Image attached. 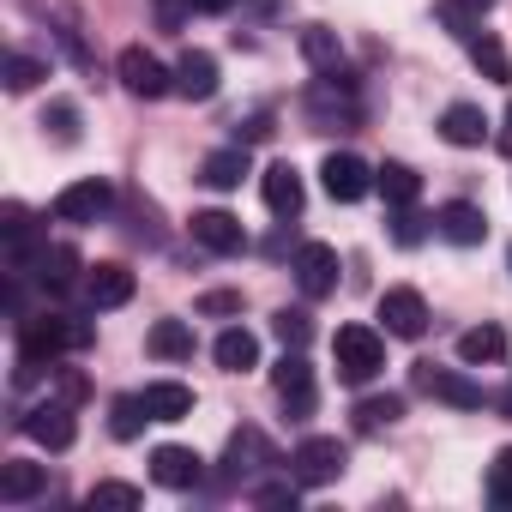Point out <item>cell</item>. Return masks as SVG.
I'll return each instance as SVG.
<instances>
[{"label": "cell", "instance_id": "cell-1", "mask_svg": "<svg viewBox=\"0 0 512 512\" xmlns=\"http://www.w3.org/2000/svg\"><path fill=\"white\" fill-rule=\"evenodd\" d=\"M91 326L73 314H31L19 320V380H37L43 368H55L67 350H85Z\"/></svg>", "mask_w": 512, "mask_h": 512}, {"label": "cell", "instance_id": "cell-2", "mask_svg": "<svg viewBox=\"0 0 512 512\" xmlns=\"http://www.w3.org/2000/svg\"><path fill=\"white\" fill-rule=\"evenodd\" d=\"M332 362H338V380H344V386H368V380L386 368V338H380L374 326H338Z\"/></svg>", "mask_w": 512, "mask_h": 512}, {"label": "cell", "instance_id": "cell-3", "mask_svg": "<svg viewBox=\"0 0 512 512\" xmlns=\"http://www.w3.org/2000/svg\"><path fill=\"white\" fill-rule=\"evenodd\" d=\"M344 464H350V446H344L338 434H308V440L290 452V476H296L302 488H326V482H338Z\"/></svg>", "mask_w": 512, "mask_h": 512}, {"label": "cell", "instance_id": "cell-4", "mask_svg": "<svg viewBox=\"0 0 512 512\" xmlns=\"http://www.w3.org/2000/svg\"><path fill=\"white\" fill-rule=\"evenodd\" d=\"M308 115L320 127H356L362 121V103H356V85L344 73H320L314 91H308Z\"/></svg>", "mask_w": 512, "mask_h": 512}, {"label": "cell", "instance_id": "cell-5", "mask_svg": "<svg viewBox=\"0 0 512 512\" xmlns=\"http://www.w3.org/2000/svg\"><path fill=\"white\" fill-rule=\"evenodd\" d=\"M272 386H278V398H284L290 422H308V416H314L320 386H314V368H308V356H302V350H284V362L272 368Z\"/></svg>", "mask_w": 512, "mask_h": 512}, {"label": "cell", "instance_id": "cell-6", "mask_svg": "<svg viewBox=\"0 0 512 512\" xmlns=\"http://www.w3.org/2000/svg\"><path fill=\"white\" fill-rule=\"evenodd\" d=\"M410 386L428 392V398H440V404H452V410H482V386H476L470 374H458V368L416 362V368H410Z\"/></svg>", "mask_w": 512, "mask_h": 512}, {"label": "cell", "instance_id": "cell-7", "mask_svg": "<svg viewBox=\"0 0 512 512\" xmlns=\"http://www.w3.org/2000/svg\"><path fill=\"white\" fill-rule=\"evenodd\" d=\"M19 428H25L37 446L67 452V446H73V434H79V422H73V398H43V404H31V410L19 416Z\"/></svg>", "mask_w": 512, "mask_h": 512}, {"label": "cell", "instance_id": "cell-8", "mask_svg": "<svg viewBox=\"0 0 512 512\" xmlns=\"http://www.w3.org/2000/svg\"><path fill=\"white\" fill-rule=\"evenodd\" d=\"M115 73H121V85H127L133 97H145V103H157V97L175 91V67H163L151 49H121Z\"/></svg>", "mask_w": 512, "mask_h": 512}, {"label": "cell", "instance_id": "cell-9", "mask_svg": "<svg viewBox=\"0 0 512 512\" xmlns=\"http://www.w3.org/2000/svg\"><path fill=\"white\" fill-rule=\"evenodd\" d=\"M266 464H272L266 434H260V428H235V434H229V446H223V470H217V482H223V488H235V482H247V476H260Z\"/></svg>", "mask_w": 512, "mask_h": 512}, {"label": "cell", "instance_id": "cell-10", "mask_svg": "<svg viewBox=\"0 0 512 512\" xmlns=\"http://www.w3.org/2000/svg\"><path fill=\"white\" fill-rule=\"evenodd\" d=\"M109 205H115V187L103 175H85V181L55 193V217L61 223H97V217H109Z\"/></svg>", "mask_w": 512, "mask_h": 512}, {"label": "cell", "instance_id": "cell-11", "mask_svg": "<svg viewBox=\"0 0 512 512\" xmlns=\"http://www.w3.org/2000/svg\"><path fill=\"white\" fill-rule=\"evenodd\" d=\"M296 284H302L308 302H326V296L338 290V247L302 241V247H296Z\"/></svg>", "mask_w": 512, "mask_h": 512}, {"label": "cell", "instance_id": "cell-12", "mask_svg": "<svg viewBox=\"0 0 512 512\" xmlns=\"http://www.w3.org/2000/svg\"><path fill=\"white\" fill-rule=\"evenodd\" d=\"M320 181H326V193H332L338 205H356V199L374 193V169H368L356 151H332V157L320 163Z\"/></svg>", "mask_w": 512, "mask_h": 512}, {"label": "cell", "instance_id": "cell-13", "mask_svg": "<svg viewBox=\"0 0 512 512\" xmlns=\"http://www.w3.org/2000/svg\"><path fill=\"white\" fill-rule=\"evenodd\" d=\"M434 235L452 241V247H482L488 241V211L470 205V199H452V205L434 211Z\"/></svg>", "mask_w": 512, "mask_h": 512}, {"label": "cell", "instance_id": "cell-14", "mask_svg": "<svg viewBox=\"0 0 512 512\" xmlns=\"http://www.w3.org/2000/svg\"><path fill=\"white\" fill-rule=\"evenodd\" d=\"M380 326H386V338H404V344H410V338L428 332V302H422L416 290L398 284V290L380 296Z\"/></svg>", "mask_w": 512, "mask_h": 512}, {"label": "cell", "instance_id": "cell-15", "mask_svg": "<svg viewBox=\"0 0 512 512\" xmlns=\"http://www.w3.org/2000/svg\"><path fill=\"white\" fill-rule=\"evenodd\" d=\"M151 482L187 494V488L205 482V458H199L193 446H157V452H151Z\"/></svg>", "mask_w": 512, "mask_h": 512}, {"label": "cell", "instance_id": "cell-16", "mask_svg": "<svg viewBox=\"0 0 512 512\" xmlns=\"http://www.w3.org/2000/svg\"><path fill=\"white\" fill-rule=\"evenodd\" d=\"M260 193H266V211H272V217H284V223H296V217H302V205H308V187H302L296 163H272V169H266V181H260Z\"/></svg>", "mask_w": 512, "mask_h": 512}, {"label": "cell", "instance_id": "cell-17", "mask_svg": "<svg viewBox=\"0 0 512 512\" xmlns=\"http://www.w3.org/2000/svg\"><path fill=\"white\" fill-rule=\"evenodd\" d=\"M175 97H187V103H211V97H217V55L187 49V55L175 61Z\"/></svg>", "mask_w": 512, "mask_h": 512}, {"label": "cell", "instance_id": "cell-18", "mask_svg": "<svg viewBox=\"0 0 512 512\" xmlns=\"http://www.w3.org/2000/svg\"><path fill=\"white\" fill-rule=\"evenodd\" d=\"M193 241L205 247V253H241L247 247V229H241V217H229V211H193Z\"/></svg>", "mask_w": 512, "mask_h": 512}, {"label": "cell", "instance_id": "cell-19", "mask_svg": "<svg viewBox=\"0 0 512 512\" xmlns=\"http://www.w3.org/2000/svg\"><path fill=\"white\" fill-rule=\"evenodd\" d=\"M85 302H91V308H121V302H133V272L115 266V260L85 266Z\"/></svg>", "mask_w": 512, "mask_h": 512}, {"label": "cell", "instance_id": "cell-20", "mask_svg": "<svg viewBox=\"0 0 512 512\" xmlns=\"http://www.w3.org/2000/svg\"><path fill=\"white\" fill-rule=\"evenodd\" d=\"M49 488V470L43 464H25V458H7L0 464V500L7 506H25V500H37Z\"/></svg>", "mask_w": 512, "mask_h": 512}, {"label": "cell", "instance_id": "cell-21", "mask_svg": "<svg viewBox=\"0 0 512 512\" xmlns=\"http://www.w3.org/2000/svg\"><path fill=\"white\" fill-rule=\"evenodd\" d=\"M440 139H446V145H458V151H470V145H482V139H488V115H482L476 103H452V109L440 115Z\"/></svg>", "mask_w": 512, "mask_h": 512}, {"label": "cell", "instance_id": "cell-22", "mask_svg": "<svg viewBox=\"0 0 512 512\" xmlns=\"http://www.w3.org/2000/svg\"><path fill=\"white\" fill-rule=\"evenodd\" d=\"M139 398H145L151 422H181V416H193V386H181V380H151Z\"/></svg>", "mask_w": 512, "mask_h": 512}, {"label": "cell", "instance_id": "cell-23", "mask_svg": "<svg viewBox=\"0 0 512 512\" xmlns=\"http://www.w3.org/2000/svg\"><path fill=\"white\" fill-rule=\"evenodd\" d=\"M211 356H217L223 374H247V368H260V338H253L247 326H229V332L211 344Z\"/></svg>", "mask_w": 512, "mask_h": 512}, {"label": "cell", "instance_id": "cell-24", "mask_svg": "<svg viewBox=\"0 0 512 512\" xmlns=\"http://www.w3.org/2000/svg\"><path fill=\"white\" fill-rule=\"evenodd\" d=\"M79 272H85V266H79V253H73V247H43L37 278H43V290H49V296H67L73 284H85Z\"/></svg>", "mask_w": 512, "mask_h": 512}, {"label": "cell", "instance_id": "cell-25", "mask_svg": "<svg viewBox=\"0 0 512 512\" xmlns=\"http://www.w3.org/2000/svg\"><path fill=\"white\" fill-rule=\"evenodd\" d=\"M241 175H247V145H223V151H211V157L199 163V181L217 187V193L241 187Z\"/></svg>", "mask_w": 512, "mask_h": 512}, {"label": "cell", "instance_id": "cell-26", "mask_svg": "<svg viewBox=\"0 0 512 512\" xmlns=\"http://www.w3.org/2000/svg\"><path fill=\"white\" fill-rule=\"evenodd\" d=\"M145 350H151L157 362H187V356H193V326H187V320H157V326L145 332Z\"/></svg>", "mask_w": 512, "mask_h": 512}, {"label": "cell", "instance_id": "cell-27", "mask_svg": "<svg viewBox=\"0 0 512 512\" xmlns=\"http://www.w3.org/2000/svg\"><path fill=\"white\" fill-rule=\"evenodd\" d=\"M302 55H308L314 73H338V67H344V43H338V31H326V25H302Z\"/></svg>", "mask_w": 512, "mask_h": 512}, {"label": "cell", "instance_id": "cell-28", "mask_svg": "<svg viewBox=\"0 0 512 512\" xmlns=\"http://www.w3.org/2000/svg\"><path fill=\"white\" fill-rule=\"evenodd\" d=\"M470 61H476V73L488 79V85H512V61H506V49H500V37H488V31H476L470 43Z\"/></svg>", "mask_w": 512, "mask_h": 512}, {"label": "cell", "instance_id": "cell-29", "mask_svg": "<svg viewBox=\"0 0 512 512\" xmlns=\"http://www.w3.org/2000/svg\"><path fill=\"white\" fill-rule=\"evenodd\" d=\"M374 187L386 193V205H416L422 199V175L410 163H380L374 169Z\"/></svg>", "mask_w": 512, "mask_h": 512}, {"label": "cell", "instance_id": "cell-30", "mask_svg": "<svg viewBox=\"0 0 512 512\" xmlns=\"http://www.w3.org/2000/svg\"><path fill=\"white\" fill-rule=\"evenodd\" d=\"M506 356V332L500 326H470L464 338H458V362H470V368H488V362H500Z\"/></svg>", "mask_w": 512, "mask_h": 512}, {"label": "cell", "instance_id": "cell-31", "mask_svg": "<svg viewBox=\"0 0 512 512\" xmlns=\"http://www.w3.org/2000/svg\"><path fill=\"white\" fill-rule=\"evenodd\" d=\"M398 416H404V398H398V392L362 398V404H356V434H380V428H392Z\"/></svg>", "mask_w": 512, "mask_h": 512}, {"label": "cell", "instance_id": "cell-32", "mask_svg": "<svg viewBox=\"0 0 512 512\" xmlns=\"http://www.w3.org/2000/svg\"><path fill=\"white\" fill-rule=\"evenodd\" d=\"M145 422H151L145 398H115V410H109V434H115V440H139Z\"/></svg>", "mask_w": 512, "mask_h": 512}, {"label": "cell", "instance_id": "cell-33", "mask_svg": "<svg viewBox=\"0 0 512 512\" xmlns=\"http://www.w3.org/2000/svg\"><path fill=\"white\" fill-rule=\"evenodd\" d=\"M272 332L284 338V350H308L314 320H308V308H278V314H272Z\"/></svg>", "mask_w": 512, "mask_h": 512}, {"label": "cell", "instance_id": "cell-34", "mask_svg": "<svg viewBox=\"0 0 512 512\" xmlns=\"http://www.w3.org/2000/svg\"><path fill=\"white\" fill-rule=\"evenodd\" d=\"M85 506L97 512V506H115V512H133V506H145V494L133 488V482H97L91 494H85Z\"/></svg>", "mask_w": 512, "mask_h": 512}, {"label": "cell", "instance_id": "cell-35", "mask_svg": "<svg viewBox=\"0 0 512 512\" xmlns=\"http://www.w3.org/2000/svg\"><path fill=\"white\" fill-rule=\"evenodd\" d=\"M0 79H7V91H31V85L49 79V67L31 61V55H7V61H0Z\"/></svg>", "mask_w": 512, "mask_h": 512}, {"label": "cell", "instance_id": "cell-36", "mask_svg": "<svg viewBox=\"0 0 512 512\" xmlns=\"http://www.w3.org/2000/svg\"><path fill=\"white\" fill-rule=\"evenodd\" d=\"M428 223H434V217H422L416 205H392V241H398V247H416V241L428 235Z\"/></svg>", "mask_w": 512, "mask_h": 512}, {"label": "cell", "instance_id": "cell-37", "mask_svg": "<svg viewBox=\"0 0 512 512\" xmlns=\"http://www.w3.org/2000/svg\"><path fill=\"white\" fill-rule=\"evenodd\" d=\"M488 500L494 506H512V446H500L494 464H488Z\"/></svg>", "mask_w": 512, "mask_h": 512}, {"label": "cell", "instance_id": "cell-38", "mask_svg": "<svg viewBox=\"0 0 512 512\" xmlns=\"http://www.w3.org/2000/svg\"><path fill=\"white\" fill-rule=\"evenodd\" d=\"M43 127H49V133H55L61 145H79V109H73V103H49Z\"/></svg>", "mask_w": 512, "mask_h": 512}, {"label": "cell", "instance_id": "cell-39", "mask_svg": "<svg viewBox=\"0 0 512 512\" xmlns=\"http://www.w3.org/2000/svg\"><path fill=\"white\" fill-rule=\"evenodd\" d=\"M296 500H302V482L290 476V482H260L253 488V506H290L296 512Z\"/></svg>", "mask_w": 512, "mask_h": 512}, {"label": "cell", "instance_id": "cell-40", "mask_svg": "<svg viewBox=\"0 0 512 512\" xmlns=\"http://www.w3.org/2000/svg\"><path fill=\"white\" fill-rule=\"evenodd\" d=\"M199 314H241V296L235 290H211V296H199Z\"/></svg>", "mask_w": 512, "mask_h": 512}, {"label": "cell", "instance_id": "cell-41", "mask_svg": "<svg viewBox=\"0 0 512 512\" xmlns=\"http://www.w3.org/2000/svg\"><path fill=\"white\" fill-rule=\"evenodd\" d=\"M253 139H272V115H247L235 127V145H253Z\"/></svg>", "mask_w": 512, "mask_h": 512}, {"label": "cell", "instance_id": "cell-42", "mask_svg": "<svg viewBox=\"0 0 512 512\" xmlns=\"http://www.w3.org/2000/svg\"><path fill=\"white\" fill-rule=\"evenodd\" d=\"M494 145H500V157H512V103H506V121H500V139Z\"/></svg>", "mask_w": 512, "mask_h": 512}, {"label": "cell", "instance_id": "cell-43", "mask_svg": "<svg viewBox=\"0 0 512 512\" xmlns=\"http://www.w3.org/2000/svg\"><path fill=\"white\" fill-rule=\"evenodd\" d=\"M229 7H241V0H199V13H229Z\"/></svg>", "mask_w": 512, "mask_h": 512}, {"label": "cell", "instance_id": "cell-44", "mask_svg": "<svg viewBox=\"0 0 512 512\" xmlns=\"http://www.w3.org/2000/svg\"><path fill=\"white\" fill-rule=\"evenodd\" d=\"M494 410H500V416H506V422H512V380H506V392H500V398H494Z\"/></svg>", "mask_w": 512, "mask_h": 512}, {"label": "cell", "instance_id": "cell-45", "mask_svg": "<svg viewBox=\"0 0 512 512\" xmlns=\"http://www.w3.org/2000/svg\"><path fill=\"white\" fill-rule=\"evenodd\" d=\"M464 7H470V13H488V7H494V0H464Z\"/></svg>", "mask_w": 512, "mask_h": 512}, {"label": "cell", "instance_id": "cell-46", "mask_svg": "<svg viewBox=\"0 0 512 512\" xmlns=\"http://www.w3.org/2000/svg\"><path fill=\"white\" fill-rule=\"evenodd\" d=\"M506 266H512V247H506Z\"/></svg>", "mask_w": 512, "mask_h": 512}]
</instances>
